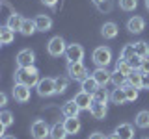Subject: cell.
I'll return each mask as SVG.
<instances>
[{
  "label": "cell",
  "mask_w": 149,
  "mask_h": 139,
  "mask_svg": "<svg viewBox=\"0 0 149 139\" xmlns=\"http://www.w3.org/2000/svg\"><path fill=\"white\" fill-rule=\"evenodd\" d=\"M13 78H15V83H22V85H28V87H34L37 85V82L41 80L39 78V71H37V67H19L15 74H13Z\"/></svg>",
  "instance_id": "cell-1"
},
{
  "label": "cell",
  "mask_w": 149,
  "mask_h": 139,
  "mask_svg": "<svg viewBox=\"0 0 149 139\" xmlns=\"http://www.w3.org/2000/svg\"><path fill=\"white\" fill-rule=\"evenodd\" d=\"M91 59L97 67H108L112 63V50L108 46H97L91 54Z\"/></svg>",
  "instance_id": "cell-2"
},
{
  "label": "cell",
  "mask_w": 149,
  "mask_h": 139,
  "mask_svg": "<svg viewBox=\"0 0 149 139\" xmlns=\"http://www.w3.org/2000/svg\"><path fill=\"white\" fill-rule=\"evenodd\" d=\"M67 74L71 80H77V82H82L90 76L88 69L84 67L82 61H74V63H67Z\"/></svg>",
  "instance_id": "cell-3"
},
{
  "label": "cell",
  "mask_w": 149,
  "mask_h": 139,
  "mask_svg": "<svg viewBox=\"0 0 149 139\" xmlns=\"http://www.w3.org/2000/svg\"><path fill=\"white\" fill-rule=\"evenodd\" d=\"M30 133H32L34 139H47L49 133H50V126L47 124V120L36 119L34 122H32V126H30Z\"/></svg>",
  "instance_id": "cell-4"
},
{
  "label": "cell",
  "mask_w": 149,
  "mask_h": 139,
  "mask_svg": "<svg viewBox=\"0 0 149 139\" xmlns=\"http://www.w3.org/2000/svg\"><path fill=\"white\" fill-rule=\"evenodd\" d=\"M39 96H52L56 95V78H41L36 85Z\"/></svg>",
  "instance_id": "cell-5"
},
{
  "label": "cell",
  "mask_w": 149,
  "mask_h": 139,
  "mask_svg": "<svg viewBox=\"0 0 149 139\" xmlns=\"http://www.w3.org/2000/svg\"><path fill=\"white\" fill-rule=\"evenodd\" d=\"M65 48H67V45H65L63 37H60V35L52 37V39L49 41V45H47V52L52 56V58H60V56H63Z\"/></svg>",
  "instance_id": "cell-6"
},
{
  "label": "cell",
  "mask_w": 149,
  "mask_h": 139,
  "mask_svg": "<svg viewBox=\"0 0 149 139\" xmlns=\"http://www.w3.org/2000/svg\"><path fill=\"white\" fill-rule=\"evenodd\" d=\"M63 56H65V59H67V63L82 61L84 59V46L78 45V43H71V45H67Z\"/></svg>",
  "instance_id": "cell-7"
},
{
  "label": "cell",
  "mask_w": 149,
  "mask_h": 139,
  "mask_svg": "<svg viewBox=\"0 0 149 139\" xmlns=\"http://www.w3.org/2000/svg\"><path fill=\"white\" fill-rule=\"evenodd\" d=\"M15 61H17V67H32V65L36 63V54H34V50L22 48L21 52L17 54Z\"/></svg>",
  "instance_id": "cell-8"
},
{
  "label": "cell",
  "mask_w": 149,
  "mask_h": 139,
  "mask_svg": "<svg viewBox=\"0 0 149 139\" xmlns=\"http://www.w3.org/2000/svg\"><path fill=\"white\" fill-rule=\"evenodd\" d=\"M143 28H146V19L143 17L134 15V17H130L127 21V30L130 32V34H142Z\"/></svg>",
  "instance_id": "cell-9"
},
{
  "label": "cell",
  "mask_w": 149,
  "mask_h": 139,
  "mask_svg": "<svg viewBox=\"0 0 149 139\" xmlns=\"http://www.w3.org/2000/svg\"><path fill=\"white\" fill-rule=\"evenodd\" d=\"M13 98L17 102H21V104L28 102L30 100V87L22 85V83H15V87H13Z\"/></svg>",
  "instance_id": "cell-10"
},
{
  "label": "cell",
  "mask_w": 149,
  "mask_h": 139,
  "mask_svg": "<svg viewBox=\"0 0 149 139\" xmlns=\"http://www.w3.org/2000/svg\"><path fill=\"white\" fill-rule=\"evenodd\" d=\"M73 100L77 102V106L80 109H88V111H90L91 104H93V95H90V93H86V91H80V93H77V95H74Z\"/></svg>",
  "instance_id": "cell-11"
},
{
  "label": "cell",
  "mask_w": 149,
  "mask_h": 139,
  "mask_svg": "<svg viewBox=\"0 0 149 139\" xmlns=\"http://www.w3.org/2000/svg\"><path fill=\"white\" fill-rule=\"evenodd\" d=\"M91 76L95 78V82L99 83L101 87H106V83L110 82V76H112V72L106 71V67H97L95 71L91 72Z\"/></svg>",
  "instance_id": "cell-12"
},
{
  "label": "cell",
  "mask_w": 149,
  "mask_h": 139,
  "mask_svg": "<svg viewBox=\"0 0 149 139\" xmlns=\"http://www.w3.org/2000/svg\"><path fill=\"white\" fill-rule=\"evenodd\" d=\"M90 113H91L93 119L102 120V119L106 117V113H108V108H106L104 102H95V100H93V104H91V108H90Z\"/></svg>",
  "instance_id": "cell-13"
},
{
  "label": "cell",
  "mask_w": 149,
  "mask_h": 139,
  "mask_svg": "<svg viewBox=\"0 0 149 139\" xmlns=\"http://www.w3.org/2000/svg\"><path fill=\"white\" fill-rule=\"evenodd\" d=\"M116 133L119 139H134V126L130 122H121L116 126Z\"/></svg>",
  "instance_id": "cell-14"
},
{
  "label": "cell",
  "mask_w": 149,
  "mask_h": 139,
  "mask_svg": "<svg viewBox=\"0 0 149 139\" xmlns=\"http://www.w3.org/2000/svg\"><path fill=\"white\" fill-rule=\"evenodd\" d=\"M63 126H65V130H67L69 136H74V133L80 132L82 122H80V119H78V117H65L63 119Z\"/></svg>",
  "instance_id": "cell-15"
},
{
  "label": "cell",
  "mask_w": 149,
  "mask_h": 139,
  "mask_svg": "<svg viewBox=\"0 0 149 139\" xmlns=\"http://www.w3.org/2000/svg\"><path fill=\"white\" fill-rule=\"evenodd\" d=\"M34 22H36V30L37 32H43V34L52 28V19L47 17V15H37L34 19Z\"/></svg>",
  "instance_id": "cell-16"
},
{
  "label": "cell",
  "mask_w": 149,
  "mask_h": 139,
  "mask_svg": "<svg viewBox=\"0 0 149 139\" xmlns=\"http://www.w3.org/2000/svg\"><path fill=\"white\" fill-rule=\"evenodd\" d=\"M67 130H65L63 126V122H54L52 126H50V133H49V137L50 139H67Z\"/></svg>",
  "instance_id": "cell-17"
},
{
  "label": "cell",
  "mask_w": 149,
  "mask_h": 139,
  "mask_svg": "<svg viewBox=\"0 0 149 139\" xmlns=\"http://www.w3.org/2000/svg\"><path fill=\"white\" fill-rule=\"evenodd\" d=\"M80 108L77 106V102H74L73 98L69 102H65V104L62 106V115L63 117H78V113H80Z\"/></svg>",
  "instance_id": "cell-18"
},
{
  "label": "cell",
  "mask_w": 149,
  "mask_h": 139,
  "mask_svg": "<svg viewBox=\"0 0 149 139\" xmlns=\"http://www.w3.org/2000/svg\"><path fill=\"white\" fill-rule=\"evenodd\" d=\"M118 24L116 22H104L101 28V35L104 37V39H114L116 35H118Z\"/></svg>",
  "instance_id": "cell-19"
},
{
  "label": "cell",
  "mask_w": 149,
  "mask_h": 139,
  "mask_svg": "<svg viewBox=\"0 0 149 139\" xmlns=\"http://www.w3.org/2000/svg\"><path fill=\"white\" fill-rule=\"evenodd\" d=\"M80 87H82V91H86V93H90V95H93V93L99 89L101 85L95 82V78H93L91 74H90V76H88L86 80H82V82H80Z\"/></svg>",
  "instance_id": "cell-20"
},
{
  "label": "cell",
  "mask_w": 149,
  "mask_h": 139,
  "mask_svg": "<svg viewBox=\"0 0 149 139\" xmlns=\"http://www.w3.org/2000/svg\"><path fill=\"white\" fill-rule=\"evenodd\" d=\"M129 85H134L136 89H143V72L132 71L129 74Z\"/></svg>",
  "instance_id": "cell-21"
},
{
  "label": "cell",
  "mask_w": 149,
  "mask_h": 139,
  "mask_svg": "<svg viewBox=\"0 0 149 139\" xmlns=\"http://www.w3.org/2000/svg\"><path fill=\"white\" fill-rule=\"evenodd\" d=\"M21 32L22 35H26V37H30V35H34L36 34V22L32 21V19H22V24H21Z\"/></svg>",
  "instance_id": "cell-22"
},
{
  "label": "cell",
  "mask_w": 149,
  "mask_h": 139,
  "mask_svg": "<svg viewBox=\"0 0 149 139\" xmlns=\"http://www.w3.org/2000/svg\"><path fill=\"white\" fill-rule=\"evenodd\" d=\"M21 24H22V17L19 15V13H11V15L8 17V21H6V26L9 30H13V32L21 30Z\"/></svg>",
  "instance_id": "cell-23"
},
{
  "label": "cell",
  "mask_w": 149,
  "mask_h": 139,
  "mask_svg": "<svg viewBox=\"0 0 149 139\" xmlns=\"http://www.w3.org/2000/svg\"><path fill=\"white\" fill-rule=\"evenodd\" d=\"M110 100L114 102V104H127V96H125V91H123V87H116L114 91L110 93Z\"/></svg>",
  "instance_id": "cell-24"
},
{
  "label": "cell",
  "mask_w": 149,
  "mask_h": 139,
  "mask_svg": "<svg viewBox=\"0 0 149 139\" xmlns=\"http://www.w3.org/2000/svg\"><path fill=\"white\" fill-rule=\"evenodd\" d=\"M110 82L114 83V87H125L129 83V78L125 76V74H121L119 71H114L110 76Z\"/></svg>",
  "instance_id": "cell-25"
},
{
  "label": "cell",
  "mask_w": 149,
  "mask_h": 139,
  "mask_svg": "<svg viewBox=\"0 0 149 139\" xmlns=\"http://www.w3.org/2000/svg\"><path fill=\"white\" fill-rule=\"evenodd\" d=\"M134 124H136L138 128H149V111L147 109L140 111L136 115V119H134Z\"/></svg>",
  "instance_id": "cell-26"
},
{
  "label": "cell",
  "mask_w": 149,
  "mask_h": 139,
  "mask_svg": "<svg viewBox=\"0 0 149 139\" xmlns=\"http://www.w3.org/2000/svg\"><path fill=\"white\" fill-rule=\"evenodd\" d=\"M134 54L140 56V58H149V45L146 41H138V43H134Z\"/></svg>",
  "instance_id": "cell-27"
},
{
  "label": "cell",
  "mask_w": 149,
  "mask_h": 139,
  "mask_svg": "<svg viewBox=\"0 0 149 139\" xmlns=\"http://www.w3.org/2000/svg\"><path fill=\"white\" fill-rule=\"evenodd\" d=\"M13 39H15V32L9 30L8 26H4L2 28V34H0V43H2V45H11Z\"/></svg>",
  "instance_id": "cell-28"
},
{
  "label": "cell",
  "mask_w": 149,
  "mask_h": 139,
  "mask_svg": "<svg viewBox=\"0 0 149 139\" xmlns=\"http://www.w3.org/2000/svg\"><path fill=\"white\" fill-rule=\"evenodd\" d=\"M116 71H119L121 74H125V76L129 78V74L132 72L134 69L129 65V61H125V59H118V63H116Z\"/></svg>",
  "instance_id": "cell-29"
},
{
  "label": "cell",
  "mask_w": 149,
  "mask_h": 139,
  "mask_svg": "<svg viewBox=\"0 0 149 139\" xmlns=\"http://www.w3.org/2000/svg\"><path fill=\"white\" fill-rule=\"evenodd\" d=\"M93 100H95V102H104V104H106V102L110 100V93L106 91L104 87H99V89L93 93Z\"/></svg>",
  "instance_id": "cell-30"
},
{
  "label": "cell",
  "mask_w": 149,
  "mask_h": 139,
  "mask_svg": "<svg viewBox=\"0 0 149 139\" xmlns=\"http://www.w3.org/2000/svg\"><path fill=\"white\" fill-rule=\"evenodd\" d=\"M69 89V80L67 78H56V95H63Z\"/></svg>",
  "instance_id": "cell-31"
},
{
  "label": "cell",
  "mask_w": 149,
  "mask_h": 139,
  "mask_svg": "<svg viewBox=\"0 0 149 139\" xmlns=\"http://www.w3.org/2000/svg\"><path fill=\"white\" fill-rule=\"evenodd\" d=\"M123 91H125V96H127V102H134L138 98V89L134 85H129L127 83V85L123 87Z\"/></svg>",
  "instance_id": "cell-32"
},
{
  "label": "cell",
  "mask_w": 149,
  "mask_h": 139,
  "mask_svg": "<svg viewBox=\"0 0 149 139\" xmlns=\"http://www.w3.org/2000/svg\"><path fill=\"white\" fill-rule=\"evenodd\" d=\"M132 56H134V45H125L123 48H121L119 59H125V61H129Z\"/></svg>",
  "instance_id": "cell-33"
},
{
  "label": "cell",
  "mask_w": 149,
  "mask_h": 139,
  "mask_svg": "<svg viewBox=\"0 0 149 139\" xmlns=\"http://www.w3.org/2000/svg\"><path fill=\"white\" fill-rule=\"evenodd\" d=\"M119 8L123 11H134L138 8V0H119Z\"/></svg>",
  "instance_id": "cell-34"
},
{
  "label": "cell",
  "mask_w": 149,
  "mask_h": 139,
  "mask_svg": "<svg viewBox=\"0 0 149 139\" xmlns=\"http://www.w3.org/2000/svg\"><path fill=\"white\" fill-rule=\"evenodd\" d=\"M0 122L4 124V126H11L13 122H15V120H13V113L11 111H0Z\"/></svg>",
  "instance_id": "cell-35"
},
{
  "label": "cell",
  "mask_w": 149,
  "mask_h": 139,
  "mask_svg": "<svg viewBox=\"0 0 149 139\" xmlns=\"http://www.w3.org/2000/svg\"><path fill=\"white\" fill-rule=\"evenodd\" d=\"M112 8H114V2H112V0H101V2L97 4V9H99V11H102V13L112 11Z\"/></svg>",
  "instance_id": "cell-36"
},
{
  "label": "cell",
  "mask_w": 149,
  "mask_h": 139,
  "mask_svg": "<svg viewBox=\"0 0 149 139\" xmlns=\"http://www.w3.org/2000/svg\"><path fill=\"white\" fill-rule=\"evenodd\" d=\"M142 61H143V58H140V56H136V54H134L132 58L129 59V65L134 69V71H140V67H142Z\"/></svg>",
  "instance_id": "cell-37"
},
{
  "label": "cell",
  "mask_w": 149,
  "mask_h": 139,
  "mask_svg": "<svg viewBox=\"0 0 149 139\" xmlns=\"http://www.w3.org/2000/svg\"><path fill=\"white\" fill-rule=\"evenodd\" d=\"M140 71H142L143 74H149V59H147V58L142 61V67H140Z\"/></svg>",
  "instance_id": "cell-38"
},
{
  "label": "cell",
  "mask_w": 149,
  "mask_h": 139,
  "mask_svg": "<svg viewBox=\"0 0 149 139\" xmlns=\"http://www.w3.org/2000/svg\"><path fill=\"white\" fill-rule=\"evenodd\" d=\"M6 104H8V95L0 91V106H6Z\"/></svg>",
  "instance_id": "cell-39"
},
{
  "label": "cell",
  "mask_w": 149,
  "mask_h": 139,
  "mask_svg": "<svg viewBox=\"0 0 149 139\" xmlns=\"http://www.w3.org/2000/svg\"><path fill=\"white\" fill-rule=\"evenodd\" d=\"M41 2H43L45 6H49V8H56V4H58V0H41Z\"/></svg>",
  "instance_id": "cell-40"
},
{
  "label": "cell",
  "mask_w": 149,
  "mask_h": 139,
  "mask_svg": "<svg viewBox=\"0 0 149 139\" xmlns=\"http://www.w3.org/2000/svg\"><path fill=\"white\" fill-rule=\"evenodd\" d=\"M90 139H106V137L101 132H93V133H90Z\"/></svg>",
  "instance_id": "cell-41"
},
{
  "label": "cell",
  "mask_w": 149,
  "mask_h": 139,
  "mask_svg": "<svg viewBox=\"0 0 149 139\" xmlns=\"http://www.w3.org/2000/svg\"><path fill=\"white\" fill-rule=\"evenodd\" d=\"M143 89L149 91V74H143Z\"/></svg>",
  "instance_id": "cell-42"
},
{
  "label": "cell",
  "mask_w": 149,
  "mask_h": 139,
  "mask_svg": "<svg viewBox=\"0 0 149 139\" xmlns=\"http://www.w3.org/2000/svg\"><path fill=\"white\" fill-rule=\"evenodd\" d=\"M4 136H6V126H4V124L0 122V139H2Z\"/></svg>",
  "instance_id": "cell-43"
},
{
  "label": "cell",
  "mask_w": 149,
  "mask_h": 139,
  "mask_svg": "<svg viewBox=\"0 0 149 139\" xmlns=\"http://www.w3.org/2000/svg\"><path fill=\"white\" fill-rule=\"evenodd\" d=\"M106 139H119V137H118V133L114 132V133H110V136H106Z\"/></svg>",
  "instance_id": "cell-44"
},
{
  "label": "cell",
  "mask_w": 149,
  "mask_h": 139,
  "mask_svg": "<svg viewBox=\"0 0 149 139\" xmlns=\"http://www.w3.org/2000/svg\"><path fill=\"white\" fill-rule=\"evenodd\" d=\"M2 139H17V137H15V136H9V133H6V136H4Z\"/></svg>",
  "instance_id": "cell-45"
},
{
  "label": "cell",
  "mask_w": 149,
  "mask_h": 139,
  "mask_svg": "<svg viewBox=\"0 0 149 139\" xmlns=\"http://www.w3.org/2000/svg\"><path fill=\"white\" fill-rule=\"evenodd\" d=\"M91 2H93V4H95V6H97V4H99V2H101V0H91Z\"/></svg>",
  "instance_id": "cell-46"
},
{
  "label": "cell",
  "mask_w": 149,
  "mask_h": 139,
  "mask_svg": "<svg viewBox=\"0 0 149 139\" xmlns=\"http://www.w3.org/2000/svg\"><path fill=\"white\" fill-rule=\"evenodd\" d=\"M146 8H147V9H149V0H146Z\"/></svg>",
  "instance_id": "cell-47"
},
{
  "label": "cell",
  "mask_w": 149,
  "mask_h": 139,
  "mask_svg": "<svg viewBox=\"0 0 149 139\" xmlns=\"http://www.w3.org/2000/svg\"><path fill=\"white\" fill-rule=\"evenodd\" d=\"M0 34H2V26H0Z\"/></svg>",
  "instance_id": "cell-48"
},
{
  "label": "cell",
  "mask_w": 149,
  "mask_h": 139,
  "mask_svg": "<svg viewBox=\"0 0 149 139\" xmlns=\"http://www.w3.org/2000/svg\"><path fill=\"white\" fill-rule=\"evenodd\" d=\"M142 139H149V137H142Z\"/></svg>",
  "instance_id": "cell-49"
},
{
  "label": "cell",
  "mask_w": 149,
  "mask_h": 139,
  "mask_svg": "<svg viewBox=\"0 0 149 139\" xmlns=\"http://www.w3.org/2000/svg\"><path fill=\"white\" fill-rule=\"evenodd\" d=\"M0 8H2V4H0Z\"/></svg>",
  "instance_id": "cell-50"
},
{
  "label": "cell",
  "mask_w": 149,
  "mask_h": 139,
  "mask_svg": "<svg viewBox=\"0 0 149 139\" xmlns=\"http://www.w3.org/2000/svg\"><path fill=\"white\" fill-rule=\"evenodd\" d=\"M0 45H2V43H0Z\"/></svg>",
  "instance_id": "cell-51"
}]
</instances>
